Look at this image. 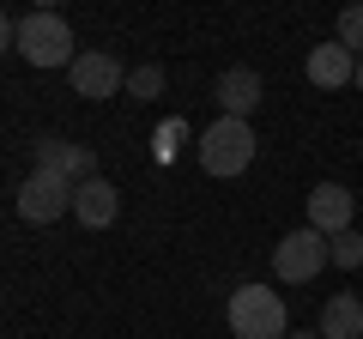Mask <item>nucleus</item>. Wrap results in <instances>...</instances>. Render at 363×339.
<instances>
[{
    "label": "nucleus",
    "mask_w": 363,
    "mask_h": 339,
    "mask_svg": "<svg viewBox=\"0 0 363 339\" xmlns=\"http://www.w3.org/2000/svg\"><path fill=\"white\" fill-rule=\"evenodd\" d=\"M230 333L236 339H291L285 297L267 285H236L230 291Z\"/></svg>",
    "instance_id": "obj_1"
},
{
    "label": "nucleus",
    "mask_w": 363,
    "mask_h": 339,
    "mask_svg": "<svg viewBox=\"0 0 363 339\" xmlns=\"http://www.w3.org/2000/svg\"><path fill=\"white\" fill-rule=\"evenodd\" d=\"M255 128L236 116H218L206 133H200V170L206 176H242L248 164H255Z\"/></svg>",
    "instance_id": "obj_2"
},
{
    "label": "nucleus",
    "mask_w": 363,
    "mask_h": 339,
    "mask_svg": "<svg viewBox=\"0 0 363 339\" xmlns=\"http://www.w3.org/2000/svg\"><path fill=\"white\" fill-rule=\"evenodd\" d=\"M13 49L25 55L30 67H73L79 61V55H73V30H67L61 13H25V18H18Z\"/></svg>",
    "instance_id": "obj_3"
},
{
    "label": "nucleus",
    "mask_w": 363,
    "mask_h": 339,
    "mask_svg": "<svg viewBox=\"0 0 363 339\" xmlns=\"http://www.w3.org/2000/svg\"><path fill=\"white\" fill-rule=\"evenodd\" d=\"M272 267H279V279H285V285H309V279L327 267V236L309 230V224H303V230H291V236H279Z\"/></svg>",
    "instance_id": "obj_4"
},
{
    "label": "nucleus",
    "mask_w": 363,
    "mask_h": 339,
    "mask_svg": "<svg viewBox=\"0 0 363 339\" xmlns=\"http://www.w3.org/2000/svg\"><path fill=\"white\" fill-rule=\"evenodd\" d=\"M73 200H79L73 182H61V176H49V170H30V182L18 188V218L55 224L61 212H73Z\"/></svg>",
    "instance_id": "obj_5"
},
{
    "label": "nucleus",
    "mask_w": 363,
    "mask_h": 339,
    "mask_svg": "<svg viewBox=\"0 0 363 339\" xmlns=\"http://www.w3.org/2000/svg\"><path fill=\"white\" fill-rule=\"evenodd\" d=\"M37 170L85 188L91 176H97V157H91V145H73V140H37Z\"/></svg>",
    "instance_id": "obj_6"
},
{
    "label": "nucleus",
    "mask_w": 363,
    "mask_h": 339,
    "mask_svg": "<svg viewBox=\"0 0 363 339\" xmlns=\"http://www.w3.org/2000/svg\"><path fill=\"white\" fill-rule=\"evenodd\" d=\"M67 73H73V91H79V97H91V104H97V97H116L121 85H128L121 61H116V55H104V49L79 55V61L67 67Z\"/></svg>",
    "instance_id": "obj_7"
},
{
    "label": "nucleus",
    "mask_w": 363,
    "mask_h": 339,
    "mask_svg": "<svg viewBox=\"0 0 363 339\" xmlns=\"http://www.w3.org/2000/svg\"><path fill=\"white\" fill-rule=\"evenodd\" d=\"M73 212H79V224H91V230H109V224L121 218V188L104 182V176H91V182L79 188Z\"/></svg>",
    "instance_id": "obj_8"
},
{
    "label": "nucleus",
    "mask_w": 363,
    "mask_h": 339,
    "mask_svg": "<svg viewBox=\"0 0 363 339\" xmlns=\"http://www.w3.org/2000/svg\"><path fill=\"white\" fill-rule=\"evenodd\" d=\"M309 230H321V236H339V230H351V194L339 182H321L309 194Z\"/></svg>",
    "instance_id": "obj_9"
},
{
    "label": "nucleus",
    "mask_w": 363,
    "mask_h": 339,
    "mask_svg": "<svg viewBox=\"0 0 363 339\" xmlns=\"http://www.w3.org/2000/svg\"><path fill=\"white\" fill-rule=\"evenodd\" d=\"M212 97H218V109L224 116H236V121H248V109L260 104V73L255 67H230V73L212 85Z\"/></svg>",
    "instance_id": "obj_10"
},
{
    "label": "nucleus",
    "mask_w": 363,
    "mask_h": 339,
    "mask_svg": "<svg viewBox=\"0 0 363 339\" xmlns=\"http://www.w3.org/2000/svg\"><path fill=\"white\" fill-rule=\"evenodd\" d=\"M309 79L321 91H333V85L357 79V55H351L345 43H321V49H309Z\"/></svg>",
    "instance_id": "obj_11"
},
{
    "label": "nucleus",
    "mask_w": 363,
    "mask_h": 339,
    "mask_svg": "<svg viewBox=\"0 0 363 339\" xmlns=\"http://www.w3.org/2000/svg\"><path fill=\"white\" fill-rule=\"evenodd\" d=\"M315 333H321V339H363V297H351V291L327 297L321 327H315Z\"/></svg>",
    "instance_id": "obj_12"
},
{
    "label": "nucleus",
    "mask_w": 363,
    "mask_h": 339,
    "mask_svg": "<svg viewBox=\"0 0 363 339\" xmlns=\"http://www.w3.org/2000/svg\"><path fill=\"white\" fill-rule=\"evenodd\" d=\"M327 261H333V267H363V236L357 230L327 236Z\"/></svg>",
    "instance_id": "obj_13"
},
{
    "label": "nucleus",
    "mask_w": 363,
    "mask_h": 339,
    "mask_svg": "<svg viewBox=\"0 0 363 339\" xmlns=\"http://www.w3.org/2000/svg\"><path fill=\"white\" fill-rule=\"evenodd\" d=\"M339 43H345L351 55H363V6H345V13H339Z\"/></svg>",
    "instance_id": "obj_14"
},
{
    "label": "nucleus",
    "mask_w": 363,
    "mask_h": 339,
    "mask_svg": "<svg viewBox=\"0 0 363 339\" xmlns=\"http://www.w3.org/2000/svg\"><path fill=\"white\" fill-rule=\"evenodd\" d=\"M128 85H133V97H157L164 91V67H133Z\"/></svg>",
    "instance_id": "obj_15"
},
{
    "label": "nucleus",
    "mask_w": 363,
    "mask_h": 339,
    "mask_svg": "<svg viewBox=\"0 0 363 339\" xmlns=\"http://www.w3.org/2000/svg\"><path fill=\"white\" fill-rule=\"evenodd\" d=\"M357 91H363V55H357Z\"/></svg>",
    "instance_id": "obj_16"
},
{
    "label": "nucleus",
    "mask_w": 363,
    "mask_h": 339,
    "mask_svg": "<svg viewBox=\"0 0 363 339\" xmlns=\"http://www.w3.org/2000/svg\"><path fill=\"white\" fill-rule=\"evenodd\" d=\"M291 339H321V333H291Z\"/></svg>",
    "instance_id": "obj_17"
}]
</instances>
